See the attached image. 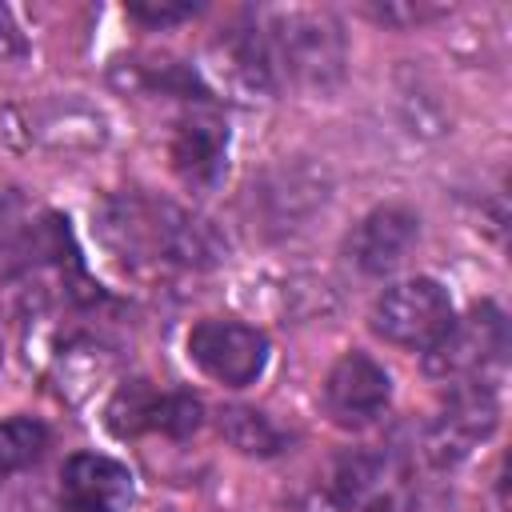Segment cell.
Wrapping results in <instances>:
<instances>
[{"label":"cell","instance_id":"5bb4252c","mask_svg":"<svg viewBox=\"0 0 512 512\" xmlns=\"http://www.w3.org/2000/svg\"><path fill=\"white\" fill-rule=\"evenodd\" d=\"M156 388L148 380H128L116 388V396L108 400V428L128 440L140 432H152V412H156Z\"/></svg>","mask_w":512,"mask_h":512},{"label":"cell","instance_id":"2e32d148","mask_svg":"<svg viewBox=\"0 0 512 512\" xmlns=\"http://www.w3.org/2000/svg\"><path fill=\"white\" fill-rule=\"evenodd\" d=\"M192 12H196V4H128V16L140 20V24H152V28L188 20Z\"/></svg>","mask_w":512,"mask_h":512},{"label":"cell","instance_id":"9c48e42d","mask_svg":"<svg viewBox=\"0 0 512 512\" xmlns=\"http://www.w3.org/2000/svg\"><path fill=\"white\" fill-rule=\"evenodd\" d=\"M408 472L392 452H348L332 476V488L352 512H396L408 492Z\"/></svg>","mask_w":512,"mask_h":512},{"label":"cell","instance_id":"6da1fadb","mask_svg":"<svg viewBox=\"0 0 512 512\" xmlns=\"http://www.w3.org/2000/svg\"><path fill=\"white\" fill-rule=\"evenodd\" d=\"M96 228H100L104 244L128 264L204 268V264L220 260V244L204 220H196L192 212H184L168 200L144 196V192L108 196L96 212Z\"/></svg>","mask_w":512,"mask_h":512},{"label":"cell","instance_id":"7c38bea8","mask_svg":"<svg viewBox=\"0 0 512 512\" xmlns=\"http://www.w3.org/2000/svg\"><path fill=\"white\" fill-rule=\"evenodd\" d=\"M216 424H220V436L236 452H244V456H280L288 448V432L268 412L232 404V408H220V420Z\"/></svg>","mask_w":512,"mask_h":512},{"label":"cell","instance_id":"d6986e66","mask_svg":"<svg viewBox=\"0 0 512 512\" xmlns=\"http://www.w3.org/2000/svg\"><path fill=\"white\" fill-rule=\"evenodd\" d=\"M20 52V36H16V24L8 16V8H0V60L16 56Z\"/></svg>","mask_w":512,"mask_h":512},{"label":"cell","instance_id":"30bf717a","mask_svg":"<svg viewBox=\"0 0 512 512\" xmlns=\"http://www.w3.org/2000/svg\"><path fill=\"white\" fill-rule=\"evenodd\" d=\"M132 496V472L112 456L76 452L60 472V500L76 512H128Z\"/></svg>","mask_w":512,"mask_h":512},{"label":"cell","instance_id":"9a60e30c","mask_svg":"<svg viewBox=\"0 0 512 512\" xmlns=\"http://www.w3.org/2000/svg\"><path fill=\"white\" fill-rule=\"evenodd\" d=\"M200 400L188 396V392H160L156 396V412H152V432L160 436H172V440H184L200 428Z\"/></svg>","mask_w":512,"mask_h":512},{"label":"cell","instance_id":"52a82bcc","mask_svg":"<svg viewBox=\"0 0 512 512\" xmlns=\"http://www.w3.org/2000/svg\"><path fill=\"white\" fill-rule=\"evenodd\" d=\"M392 404V380L368 352H344L324 380V408L340 428H368Z\"/></svg>","mask_w":512,"mask_h":512},{"label":"cell","instance_id":"e0dca14e","mask_svg":"<svg viewBox=\"0 0 512 512\" xmlns=\"http://www.w3.org/2000/svg\"><path fill=\"white\" fill-rule=\"evenodd\" d=\"M24 228V200L8 188H0V248H8Z\"/></svg>","mask_w":512,"mask_h":512},{"label":"cell","instance_id":"8992f818","mask_svg":"<svg viewBox=\"0 0 512 512\" xmlns=\"http://www.w3.org/2000/svg\"><path fill=\"white\" fill-rule=\"evenodd\" d=\"M500 424V404L488 384H452V396L424 432V456L436 468L460 464Z\"/></svg>","mask_w":512,"mask_h":512},{"label":"cell","instance_id":"ffe728a7","mask_svg":"<svg viewBox=\"0 0 512 512\" xmlns=\"http://www.w3.org/2000/svg\"><path fill=\"white\" fill-rule=\"evenodd\" d=\"M52 512H76V508H68V504H64V500H60V504H56V508H52Z\"/></svg>","mask_w":512,"mask_h":512},{"label":"cell","instance_id":"ba28073f","mask_svg":"<svg viewBox=\"0 0 512 512\" xmlns=\"http://www.w3.org/2000/svg\"><path fill=\"white\" fill-rule=\"evenodd\" d=\"M420 236V220L416 212L400 208V204H384V208H372L352 232H348V260L364 272V276H388L396 272L412 244Z\"/></svg>","mask_w":512,"mask_h":512},{"label":"cell","instance_id":"8fae6325","mask_svg":"<svg viewBox=\"0 0 512 512\" xmlns=\"http://www.w3.org/2000/svg\"><path fill=\"white\" fill-rule=\"evenodd\" d=\"M228 132L216 116H188L172 136V168L188 188H216L224 176Z\"/></svg>","mask_w":512,"mask_h":512},{"label":"cell","instance_id":"7a4b0ae2","mask_svg":"<svg viewBox=\"0 0 512 512\" xmlns=\"http://www.w3.org/2000/svg\"><path fill=\"white\" fill-rule=\"evenodd\" d=\"M264 60L272 76H284L300 88H332L344 76L348 44L344 28L324 8H288L272 12L260 28Z\"/></svg>","mask_w":512,"mask_h":512},{"label":"cell","instance_id":"5b68a950","mask_svg":"<svg viewBox=\"0 0 512 512\" xmlns=\"http://www.w3.org/2000/svg\"><path fill=\"white\" fill-rule=\"evenodd\" d=\"M188 360L224 388L252 384L268 364V336L244 320L208 316L188 332Z\"/></svg>","mask_w":512,"mask_h":512},{"label":"cell","instance_id":"4fadbf2b","mask_svg":"<svg viewBox=\"0 0 512 512\" xmlns=\"http://www.w3.org/2000/svg\"><path fill=\"white\" fill-rule=\"evenodd\" d=\"M48 448V428L32 416H8L0 420V476L32 468Z\"/></svg>","mask_w":512,"mask_h":512},{"label":"cell","instance_id":"277c9868","mask_svg":"<svg viewBox=\"0 0 512 512\" xmlns=\"http://www.w3.org/2000/svg\"><path fill=\"white\" fill-rule=\"evenodd\" d=\"M452 320H456L452 300L432 276L400 280V284L384 288L372 304V332L396 348L428 352L452 328Z\"/></svg>","mask_w":512,"mask_h":512},{"label":"cell","instance_id":"3957f363","mask_svg":"<svg viewBox=\"0 0 512 512\" xmlns=\"http://www.w3.org/2000/svg\"><path fill=\"white\" fill-rule=\"evenodd\" d=\"M508 352V324L496 304H480L424 352V372L444 384H484Z\"/></svg>","mask_w":512,"mask_h":512},{"label":"cell","instance_id":"ac0fdd59","mask_svg":"<svg viewBox=\"0 0 512 512\" xmlns=\"http://www.w3.org/2000/svg\"><path fill=\"white\" fill-rule=\"evenodd\" d=\"M440 12H444V8H420V4H416V8H412V4H408V8H400V4L376 8V16L388 20V24H400V20H404V24H420V20H432V16H440Z\"/></svg>","mask_w":512,"mask_h":512}]
</instances>
